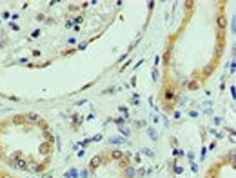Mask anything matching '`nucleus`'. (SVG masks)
Instances as JSON below:
<instances>
[{"instance_id": "nucleus-14", "label": "nucleus", "mask_w": 236, "mask_h": 178, "mask_svg": "<svg viewBox=\"0 0 236 178\" xmlns=\"http://www.w3.org/2000/svg\"><path fill=\"white\" fill-rule=\"evenodd\" d=\"M44 136H46L47 140H53V135H51V133H49L47 129H46V133H44Z\"/></svg>"}, {"instance_id": "nucleus-9", "label": "nucleus", "mask_w": 236, "mask_h": 178, "mask_svg": "<svg viewBox=\"0 0 236 178\" xmlns=\"http://www.w3.org/2000/svg\"><path fill=\"white\" fill-rule=\"evenodd\" d=\"M225 24H227V22H225V17H220V18H218V26H220V29H223Z\"/></svg>"}, {"instance_id": "nucleus-16", "label": "nucleus", "mask_w": 236, "mask_h": 178, "mask_svg": "<svg viewBox=\"0 0 236 178\" xmlns=\"http://www.w3.org/2000/svg\"><path fill=\"white\" fill-rule=\"evenodd\" d=\"M120 165H122V167H127V165H129V160H122Z\"/></svg>"}, {"instance_id": "nucleus-18", "label": "nucleus", "mask_w": 236, "mask_h": 178, "mask_svg": "<svg viewBox=\"0 0 236 178\" xmlns=\"http://www.w3.org/2000/svg\"><path fill=\"white\" fill-rule=\"evenodd\" d=\"M82 178H89V173H87V171H82Z\"/></svg>"}, {"instance_id": "nucleus-15", "label": "nucleus", "mask_w": 236, "mask_h": 178, "mask_svg": "<svg viewBox=\"0 0 236 178\" xmlns=\"http://www.w3.org/2000/svg\"><path fill=\"white\" fill-rule=\"evenodd\" d=\"M116 126H118V127L124 126V118H116Z\"/></svg>"}, {"instance_id": "nucleus-10", "label": "nucleus", "mask_w": 236, "mask_h": 178, "mask_svg": "<svg viewBox=\"0 0 236 178\" xmlns=\"http://www.w3.org/2000/svg\"><path fill=\"white\" fill-rule=\"evenodd\" d=\"M78 176V173H76V169H71L69 173H67V178H76Z\"/></svg>"}, {"instance_id": "nucleus-8", "label": "nucleus", "mask_w": 236, "mask_h": 178, "mask_svg": "<svg viewBox=\"0 0 236 178\" xmlns=\"http://www.w3.org/2000/svg\"><path fill=\"white\" fill-rule=\"evenodd\" d=\"M111 156L115 158V160H120V158H122V151H118V149H115V151H111Z\"/></svg>"}, {"instance_id": "nucleus-20", "label": "nucleus", "mask_w": 236, "mask_h": 178, "mask_svg": "<svg viewBox=\"0 0 236 178\" xmlns=\"http://www.w3.org/2000/svg\"><path fill=\"white\" fill-rule=\"evenodd\" d=\"M149 135H151V138H156V133L153 129H149Z\"/></svg>"}, {"instance_id": "nucleus-2", "label": "nucleus", "mask_w": 236, "mask_h": 178, "mask_svg": "<svg viewBox=\"0 0 236 178\" xmlns=\"http://www.w3.org/2000/svg\"><path fill=\"white\" fill-rule=\"evenodd\" d=\"M38 153H40V155H49V153H51V145H49V142H46V144H40V147H38Z\"/></svg>"}, {"instance_id": "nucleus-1", "label": "nucleus", "mask_w": 236, "mask_h": 178, "mask_svg": "<svg viewBox=\"0 0 236 178\" xmlns=\"http://www.w3.org/2000/svg\"><path fill=\"white\" fill-rule=\"evenodd\" d=\"M100 164H102V156H100V155H96V156H93V158H91L89 167H91V169H96V167L100 165Z\"/></svg>"}, {"instance_id": "nucleus-17", "label": "nucleus", "mask_w": 236, "mask_h": 178, "mask_svg": "<svg viewBox=\"0 0 236 178\" xmlns=\"http://www.w3.org/2000/svg\"><path fill=\"white\" fill-rule=\"evenodd\" d=\"M142 153H144V155H147V156H153V153H151L149 149H144V151H142Z\"/></svg>"}, {"instance_id": "nucleus-4", "label": "nucleus", "mask_w": 236, "mask_h": 178, "mask_svg": "<svg viewBox=\"0 0 236 178\" xmlns=\"http://www.w3.org/2000/svg\"><path fill=\"white\" fill-rule=\"evenodd\" d=\"M164 96H165V100H174V89L167 87L165 93H164Z\"/></svg>"}, {"instance_id": "nucleus-11", "label": "nucleus", "mask_w": 236, "mask_h": 178, "mask_svg": "<svg viewBox=\"0 0 236 178\" xmlns=\"http://www.w3.org/2000/svg\"><path fill=\"white\" fill-rule=\"evenodd\" d=\"M73 120H75V127H78V126H80V120H82V116L75 115V116H73Z\"/></svg>"}, {"instance_id": "nucleus-13", "label": "nucleus", "mask_w": 236, "mask_h": 178, "mask_svg": "<svg viewBox=\"0 0 236 178\" xmlns=\"http://www.w3.org/2000/svg\"><path fill=\"white\" fill-rule=\"evenodd\" d=\"M227 160H229V162H233V164H234V151H231L229 155H227Z\"/></svg>"}, {"instance_id": "nucleus-12", "label": "nucleus", "mask_w": 236, "mask_h": 178, "mask_svg": "<svg viewBox=\"0 0 236 178\" xmlns=\"http://www.w3.org/2000/svg\"><path fill=\"white\" fill-rule=\"evenodd\" d=\"M187 87H189V89H196V87H198V84H196L194 80H191V82L187 84Z\"/></svg>"}, {"instance_id": "nucleus-3", "label": "nucleus", "mask_w": 236, "mask_h": 178, "mask_svg": "<svg viewBox=\"0 0 236 178\" xmlns=\"http://www.w3.org/2000/svg\"><path fill=\"white\" fill-rule=\"evenodd\" d=\"M124 175H125V178H133V176L136 175L135 167H133V165H127V167H124Z\"/></svg>"}, {"instance_id": "nucleus-5", "label": "nucleus", "mask_w": 236, "mask_h": 178, "mask_svg": "<svg viewBox=\"0 0 236 178\" xmlns=\"http://www.w3.org/2000/svg\"><path fill=\"white\" fill-rule=\"evenodd\" d=\"M24 120H26V116H24V115H17V116H13V124H17V126L24 124Z\"/></svg>"}, {"instance_id": "nucleus-21", "label": "nucleus", "mask_w": 236, "mask_h": 178, "mask_svg": "<svg viewBox=\"0 0 236 178\" xmlns=\"http://www.w3.org/2000/svg\"><path fill=\"white\" fill-rule=\"evenodd\" d=\"M0 178H11V176H9L7 173H2V175H0Z\"/></svg>"}, {"instance_id": "nucleus-6", "label": "nucleus", "mask_w": 236, "mask_h": 178, "mask_svg": "<svg viewBox=\"0 0 236 178\" xmlns=\"http://www.w3.org/2000/svg\"><path fill=\"white\" fill-rule=\"evenodd\" d=\"M15 165H17L18 169H24V171L27 169V164H26V162H24V160H20V158H18L17 162H15Z\"/></svg>"}, {"instance_id": "nucleus-19", "label": "nucleus", "mask_w": 236, "mask_h": 178, "mask_svg": "<svg viewBox=\"0 0 236 178\" xmlns=\"http://www.w3.org/2000/svg\"><path fill=\"white\" fill-rule=\"evenodd\" d=\"M38 35H40V31H38V29H36V31H33V35H31V37H33V38H36Z\"/></svg>"}, {"instance_id": "nucleus-7", "label": "nucleus", "mask_w": 236, "mask_h": 178, "mask_svg": "<svg viewBox=\"0 0 236 178\" xmlns=\"http://www.w3.org/2000/svg\"><path fill=\"white\" fill-rule=\"evenodd\" d=\"M213 69H214V66H213V64H209V66L204 69V76H209L211 73H213Z\"/></svg>"}]
</instances>
